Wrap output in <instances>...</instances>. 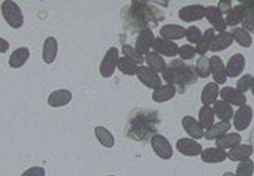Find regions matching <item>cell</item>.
Instances as JSON below:
<instances>
[{"label":"cell","mask_w":254,"mask_h":176,"mask_svg":"<svg viewBox=\"0 0 254 176\" xmlns=\"http://www.w3.org/2000/svg\"><path fill=\"white\" fill-rule=\"evenodd\" d=\"M164 12L156 8L155 6L147 4L146 1L133 0L128 10L125 12L124 19L129 26L134 30H140L149 28L150 22L157 24L164 20Z\"/></svg>","instance_id":"obj_1"},{"label":"cell","mask_w":254,"mask_h":176,"mask_svg":"<svg viewBox=\"0 0 254 176\" xmlns=\"http://www.w3.org/2000/svg\"><path fill=\"white\" fill-rule=\"evenodd\" d=\"M158 114L154 110L139 109L131 115L126 127L129 138L136 141H146L157 130Z\"/></svg>","instance_id":"obj_2"},{"label":"cell","mask_w":254,"mask_h":176,"mask_svg":"<svg viewBox=\"0 0 254 176\" xmlns=\"http://www.w3.org/2000/svg\"><path fill=\"white\" fill-rule=\"evenodd\" d=\"M162 74L163 79L168 83V85H177L181 88H184L186 85L195 83L197 80L194 67L186 65L181 60H173Z\"/></svg>","instance_id":"obj_3"},{"label":"cell","mask_w":254,"mask_h":176,"mask_svg":"<svg viewBox=\"0 0 254 176\" xmlns=\"http://www.w3.org/2000/svg\"><path fill=\"white\" fill-rule=\"evenodd\" d=\"M1 13L6 23L14 29H19L23 26L24 17L19 5L11 0H5L1 4Z\"/></svg>","instance_id":"obj_4"},{"label":"cell","mask_w":254,"mask_h":176,"mask_svg":"<svg viewBox=\"0 0 254 176\" xmlns=\"http://www.w3.org/2000/svg\"><path fill=\"white\" fill-rule=\"evenodd\" d=\"M119 60L118 56V49L116 47H110L107 52L105 53L100 66H99V73L103 78H110L117 67V63Z\"/></svg>","instance_id":"obj_5"},{"label":"cell","mask_w":254,"mask_h":176,"mask_svg":"<svg viewBox=\"0 0 254 176\" xmlns=\"http://www.w3.org/2000/svg\"><path fill=\"white\" fill-rule=\"evenodd\" d=\"M151 146L156 155L164 160H169L173 156V148L170 141L161 134H154L151 137Z\"/></svg>","instance_id":"obj_6"},{"label":"cell","mask_w":254,"mask_h":176,"mask_svg":"<svg viewBox=\"0 0 254 176\" xmlns=\"http://www.w3.org/2000/svg\"><path fill=\"white\" fill-rule=\"evenodd\" d=\"M253 116V110L250 105L244 104L240 106L234 113L233 125L238 131L245 130L251 123Z\"/></svg>","instance_id":"obj_7"},{"label":"cell","mask_w":254,"mask_h":176,"mask_svg":"<svg viewBox=\"0 0 254 176\" xmlns=\"http://www.w3.org/2000/svg\"><path fill=\"white\" fill-rule=\"evenodd\" d=\"M136 75L138 80L147 88L156 89L161 86V78L158 76L157 73H155L149 67H145V66L139 67Z\"/></svg>","instance_id":"obj_8"},{"label":"cell","mask_w":254,"mask_h":176,"mask_svg":"<svg viewBox=\"0 0 254 176\" xmlns=\"http://www.w3.org/2000/svg\"><path fill=\"white\" fill-rule=\"evenodd\" d=\"M152 49L154 50L155 53L166 57H175L178 55L179 52V46L175 42L160 37L154 39Z\"/></svg>","instance_id":"obj_9"},{"label":"cell","mask_w":254,"mask_h":176,"mask_svg":"<svg viewBox=\"0 0 254 176\" xmlns=\"http://www.w3.org/2000/svg\"><path fill=\"white\" fill-rule=\"evenodd\" d=\"M220 97L223 101L228 104H233L236 106H242L246 104V96L243 92L239 91L237 88L231 87H224L220 89Z\"/></svg>","instance_id":"obj_10"},{"label":"cell","mask_w":254,"mask_h":176,"mask_svg":"<svg viewBox=\"0 0 254 176\" xmlns=\"http://www.w3.org/2000/svg\"><path fill=\"white\" fill-rule=\"evenodd\" d=\"M176 146L178 151L185 156H197L202 152L201 145L191 138H181L177 141Z\"/></svg>","instance_id":"obj_11"},{"label":"cell","mask_w":254,"mask_h":176,"mask_svg":"<svg viewBox=\"0 0 254 176\" xmlns=\"http://www.w3.org/2000/svg\"><path fill=\"white\" fill-rule=\"evenodd\" d=\"M204 10L205 7L202 5H188L179 11V18L184 22L198 21L204 17Z\"/></svg>","instance_id":"obj_12"},{"label":"cell","mask_w":254,"mask_h":176,"mask_svg":"<svg viewBox=\"0 0 254 176\" xmlns=\"http://www.w3.org/2000/svg\"><path fill=\"white\" fill-rule=\"evenodd\" d=\"M209 60V69L212 75V78L217 85H223L226 82L227 76L225 72V66L223 61L218 56H212Z\"/></svg>","instance_id":"obj_13"},{"label":"cell","mask_w":254,"mask_h":176,"mask_svg":"<svg viewBox=\"0 0 254 176\" xmlns=\"http://www.w3.org/2000/svg\"><path fill=\"white\" fill-rule=\"evenodd\" d=\"M204 17H206L207 21L213 26L214 30L217 32H224L226 29V23L225 19L223 18L222 14L219 12L217 7L215 6H207L204 10Z\"/></svg>","instance_id":"obj_14"},{"label":"cell","mask_w":254,"mask_h":176,"mask_svg":"<svg viewBox=\"0 0 254 176\" xmlns=\"http://www.w3.org/2000/svg\"><path fill=\"white\" fill-rule=\"evenodd\" d=\"M154 39L155 37H154L153 31L150 28L142 30L136 39L135 50L142 56L146 55L149 52L150 48H152Z\"/></svg>","instance_id":"obj_15"},{"label":"cell","mask_w":254,"mask_h":176,"mask_svg":"<svg viewBox=\"0 0 254 176\" xmlns=\"http://www.w3.org/2000/svg\"><path fill=\"white\" fill-rule=\"evenodd\" d=\"M245 68V58L242 54L233 55L227 62L225 67L226 76L229 78L238 77Z\"/></svg>","instance_id":"obj_16"},{"label":"cell","mask_w":254,"mask_h":176,"mask_svg":"<svg viewBox=\"0 0 254 176\" xmlns=\"http://www.w3.org/2000/svg\"><path fill=\"white\" fill-rule=\"evenodd\" d=\"M72 98V93L68 89L61 88L54 90L48 97V104L52 107H61L66 105Z\"/></svg>","instance_id":"obj_17"},{"label":"cell","mask_w":254,"mask_h":176,"mask_svg":"<svg viewBox=\"0 0 254 176\" xmlns=\"http://www.w3.org/2000/svg\"><path fill=\"white\" fill-rule=\"evenodd\" d=\"M243 6V16L241 20L242 28L247 32H254V1H240Z\"/></svg>","instance_id":"obj_18"},{"label":"cell","mask_w":254,"mask_h":176,"mask_svg":"<svg viewBox=\"0 0 254 176\" xmlns=\"http://www.w3.org/2000/svg\"><path fill=\"white\" fill-rule=\"evenodd\" d=\"M182 124L186 132L193 139H199L204 135L202 127L200 126L198 121L192 116H190V115L185 116L182 120Z\"/></svg>","instance_id":"obj_19"},{"label":"cell","mask_w":254,"mask_h":176,"mask_svg":"<svg viewBox=\"0 0 254 176\" xmlns=\"http://www.w3.org/2000/svg\"><path fill=\"white\" fill-rule=\"evenodd\" d=\"M253 154V147L248 144H238L235 147L231 148L227 152V157L231 161H244L250 159V156Z\"/></svg>","instance_id":"obj_20"},{"label":"cell","mask_w":254,"mask_h":176,"mask_svg":"<svg viewBox=\"0 0 254 176\" xmlns=\"http://www.w3.org/2000/svg\"><path fill=\"white\" fill-rule=\"evenodd\" d=\"M58 54V41L55 37H48L43 45V60L46 64L55 62Z\"/></svg>","instance_id":"obj_21"},{"label":"cell","mask_w":254,"mask_h":176,"mask_svg":"<svg viewBox=\"0 0 254 176\" xmlns=\"http://www.w3.org/2000/svg\"><path fill=\"white\" fill-rule=\"evenodd\" d=\"M160 35L166 40H179L186 36V29L177 24H167L160 29Z\"/></svg>","instance_id":"obj_22"},{"label":"cell","mask_w":254,"mask_h":176,"mask_svg":"<svg viewBox=\"0 0 254 176\" xmlns=\"http://www.w3.org/2000/svg\"><path fill=\"white\" fill-rule=\"evenodd\" d=\"M177 92V88L173 85L160 86L154 89L152 93V99L156 102H165L172 99Z\"/></svg>","instance_id":"obj_23"},{"label":"cell","mask_w":254,"mask_h":176,"mask_svg":"<svg viewBox=\"0 0 254 176\" xmlns=\"http://www.w3.org/2000/svg\"><path fill=\"white\" fill-rule=\"evenodd\" d=\"M233 42V37L230 32H222L217 36H214L210 43L209 50L211 52H220L227 49Z\"/></svg>","instance_id":"obj_24"},{"label":"cell","mask_w":254,"mask_h":176,"mask_svg":"<svg viewBox=\"0 0 254 176\" xmlns=\"http://www.w3.org/2000/svg\"><path fill=\"white\" fill-rule=\"evenodd\" d=\"M227 153L217 147H210L202 150L200 158L205 163H219L226 159Z\"/></svg>","instance_id":"obj_25"},{"label":"cell","mask_w":254,"mask_h":176,"mask_svg":"<svg viewBox=\"0 0 254 176\" xmlns=\"http://www.w3.org/2000/svg\"><path fill=\"white\" fill-rule=\"evenodd\" d=\"M30 58V51L27 47H20L13 51L9 57V66L12 69H19L26 64Z\"/></svg>","instance_id":"obj_26"},{"label":"cell","mask_w":254,"mask_h":176,"mask_svg":"<svg viewBox=\"0 0 254 176\" xmlns=\"http://www.w3.org/2000/svg\"><path fill=\"white\" fill-rule=\"evenodd\" d=\"M231 124L228 120H221L218 123L212 124L205 132H204V137L206 140H213L217 139L220 136L226 134V132L230 129Z\"/></svg>","instance_id":"obj_27"},{"label":"cell","mask_w":254,"mask_h":176,"mask_svg":"<svg viewBox=\"0 0 254 176\" xmlns=\"http://www.w3.org/2000/svg\"><path fill=\"white\" fill-rule=\"evenodd\" d=\"M219 88L218 85L215 83H207L201 91L200 100L203 105H209L211 103H214L216 101V98L218 96Z\"/></svg>","instance_id":"obj_28"},{"label":"cell","mask_w":254,"mask_h":176,"mask_svg":"<svg viewBox=\"0 0 254 176\" xmlns=\"http://www.w3.org/2000/svg\"><path fill=\"white\" fill-rule=\"evenodd\" d=\"M241 142V135L236 132H231V133H226L219 138L216 139L215 145L217 148H220L222 150L227 149V148H233L236 145L240 144Z\"/></svg>","instance_id":"obj_29"},{"label":"cell","mask_w":254,"mask_h":176,"mask_svg":"<svg viewBox=\"0 0 254 176\" xmlns=\"http://www.w3.org/2000/svg\"><path fill=\"white\" fill-rule=\"evenodd\" d=\"M145 61L149 68L155 73H163L167 67L165 60L155 52H148L145 55Z\"/></svg>","instance_id":"obj_30"},{"label":"cell","mask_w":254,"mask_h":176,"mask_svg":"<svg viewBox=\"0 0 254 176\" xmlns=\"http://www.w3.org/2000/svg\"><path fill=\"white\" fill-rule=\"evenodd\" d=\"M94 134L102 146H104L106 148L113 147V145L115 143V139H114V136L112 135V133L107 128H105L104 126H100V125L95 126Z\"/></svg>","instance_id":"obj_31"},{"label":"cell","mask_w":254,"mask_h":176,"mask_svg":"<svg viewBox=\"0 0 254 176\" xmlns=\"http://www.w3.org/2000/svg\"><path fill=\"white\" fill-rule=\"evenodd\" d=\"M215 34H214V29L213 28H208L205 30V32L202 34L200 40L195 46V52L199 54L200 56H203L208 50L211 41L213 40Z\"/></svg>","instance_id":"obj_32"},{"label":"cell","mask_w":254,"mask_h":176,"mask_svg":"<svg viewBox=\"0 0 254 176\" xmlns=\"http://www.w3.org/2000/svg\"><path fill=\"white\" fill-rule=\"evenodd\" d=\"M212 109L217 118L221 120H229L233 116V109L231 105L223 100H216Z\"/></svg>","instance_id":"obj_33"},{"label":"cell","mask_w":254,"mask_h":176,"mask_svg":"<svg viewBox=\"0 0 254 176\" xmlns=\"http://www.w3.org/2000/svg\"><path fill=\"white\" fill-rule=\"evenodd\" d=\"M214 121V112L209 105H202L198 112V123L202 129H208Z\"/></svg>","instance_id":"obj_34"},{"label":"cell","mask_w":254,"mask_h":176,"mask_svg":"<svg viewBox=\"0 0 254 176\" xmlns=\"http://www.w3.org/2000/svg\"><path fill=\"white\" fill-rule=\"evenodd\" d=\"M231 35L233 39L242 47L248 48L252 45V37L245 29L241 27H236L231 30Z\"/></svg>","instance_id":"obj_35"},{"label":"cell","mask_w":254,"mask_h":176,"mask_svg":"<svg viewBox=\"0 0 254 176\" xmlns=\"http://www.w3.org/2000/svg\"><path fill=\"white\" fill-rule=\"evenodd\" d=\"M117 68L122 74H124L126 76H133V75H136L139 67L132 60H130L126 57H121L118 60Z\"/></svg>","instance_id":"obj_36"},{"label":"cell","mask_w":254,"mask_h":176,"mask_svg":"<svg viewBox=\"0 0 254 176\" xmlns=\"http://www.w3.org/2000/svg\"><path fill=\"white\" fill-rule=\"evenodd\" d=\"M243 16V6L240 4L234 6L231 8V10L228 12L225 18L226 26H236L239 23H241Z\"/></svg>","instance_id":"obj_37"},{"label":"cell","mask_w":254,"mask_h":176,"mask_svg":"<svg viewBox=\"0 0 254 176\" xmlns=\"http://www.w3.org/2000/svg\"><path fill=\"white\" fill-rule=\"evenodd\" d=\"M194 71L197 77L205 79L210 75V69H209V60L204 57L200 56V58L197 59L195 66H194Z\"/></svg>","instance_id":"obj_38"},{"label":"cell","mask_w":254,"mask_h":176,"mask_svg":"<svg viewBox=\"0 0 254 176\" xmlns=\"http://www.w3.org/2000/svg\"><path fill=\"white\" fill-rule=\"evenodd\" d=\"M254 172V163L251 159L240 161L236 167L235 176H252Z\"/></svg>","instance_id":"obj_39"},{"label":"cell","mask_w":254,"mask_h":176,"mask_svg":"<svg viewBox=\"0 0 254 176\" xmlns=\"http://www.w3.org/2000/svg\"><path fill=\"white\" fill-rule=\"evenodd\" d=\"M122 53L124 54V57L132 60L137 65H141L144 62V57L141 54H139L135 50V48H133L130 45H123L122 46Z\"/></svg>","instance_id":"obj_40"},{"label":"cell","mask_w":254,"mask_h":176,"mask_svg":"<svg viewBox=\"0 0 254 176\" xmlns=\"http://www.w3.org/2000/svg\"><path fill=\"white\" fill-rule=\"evenodd\" d=\"M201 36H202L201 31L197 27H195V26H190L186 30V36L185 37L191 44H195L196 45L198 43V41L200 40Z\"/></svg>","instance_id":"obj_41"},{"label":"cell","mask_w":254,"mask_h":176,"mask_svg":"<svg viewBox=\"0 0 254 176\" xmlns=\"http://www.w3.org/2000/svg\"><path fill=\"white\" fill-rule=\"evenodd\" d=\"M178 54L183 60H191L195 56L196 52L194 47L190 45H183L182 47L179 48Z\"/></svg>","instance_id":"obj_42"},{"label":"cell","mask_w":254,"mask_h":176,"mask_svg":"<svg viewBox=\"0 0 254 176\" xmlns=\"http://www.w3.org/2000/svg\"><path fill=\"white\" fill-rule=\"evenodd\" d=\"M252 84V77L250 75H244L242 78H240L237 82L236 88L241 92H246L250 88Z\"/></svg>","instance_id":"obj_43"},{"label":"cell","mask_w":254,"mask_h":176,"mask_svg":"<svg viewBox=\"0 0 254 176\" xmlns=\"http://www.w3.org/2000/svg\"><path fill=\"white\" fill-rule=\"evenodd\" d=\"M46 171L43 167L40 166H32L28 169H26L21 176H45Z\"/></svg>","instance_id":"obj_44"},{"label":"cell","mask_w":254,"mask_h":176,"mask_svg":"<svg viewBox=\"0 0 254 176\" xmlns=\"http://www.w3.org/2000/svg\"><path fill=\"white\" fill-rule=\"evenodd\" d=\"M231 8H232V5L230 0H220L217 3V9L221 14H228Z\"/></svg>","instance_id":"obj_45"},{"label":"cell","mask_w":254,"mask_h":176,"mask_svg":"<svg viewBox=\"0 0 254 176\" xmlns=\"http://www.w3.org/2000/svg\"><path fill=\"white\" fill-rule=\"evenodd\" d=\"M9 47H10L9 42L3 38H0V54L7 52Z\"/></svg>","instance_id":"obj_46"},{"label":"cell","mask_w":254,"mask_h":176,"mask_svg":"<svg viewBox=\"0 0 254 176\" xmlns=\"http://www.w3.org/2000/svg\"><path fill=\"white\" fill-rule=\"evenodd\" d=\"M251 92L254 95V77H252V84H251Z\"/></svg>","instance_id":"obj_47"},{"label":"cell","mask_w":254,"mask_h":176,"mask_svg":"<svg viewBox=\"0 0 254 176\" xmlns=\"http://www.w3.org/2000/svg\"><path fill=\"white\" fill-rule=\"evenodd\" d=\"M222 176H235V175H234V173H232V172H225Z\"/></svg>","instance_id":"obj_48"},{"label":"cell","mask_w":254,"mask_h":176,"mask_svg":"<svg viewBox=\"0 0 254 176\" xmlns=\"http://www.w3.org/2000/svg\"><path fill=\"white\" fill-rule=\"evenodd\" d=\"M107 176H114V175H107Z\"/></svg>","instance_id":"obj_49"}]
</instances>
